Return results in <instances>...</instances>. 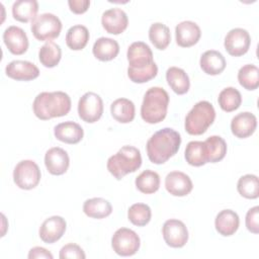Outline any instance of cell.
Listing matches in <instances>:
<instances>
[{"label":"cell","instance_id":"obj_1","mask_svg":"<svg viewBox=\"0 0 259 259\" xmlns=\"http://www.w3.org/2000/svg\"><path fill=\"white\" fill-rule=\"evenodd\" d=\"M180 144V134L173 128L164 127L148 140L146 146L148 158L154 164H163L178 152Z\"/></svg>","mask_w":259,"mask_h":259},{"label":"cell","instance_id":"obj_2","mask_svg":"<svg viewBox=\"0 0 259 259\" xmlns=\"http://www.w3.org/2000/svg\"><path fill=\"white\" fill-rule=\"evenodd\" d=\"M35 116L42 120L67 115L71 109V98L63 91L40 92L32 103Z\"/></svg>","mask_w":259,"mask_h":259},{"label":"cell","instance_id":"obj_3","mask_svg":"<svg viewBox=\"0 0 259 259\" xmlns=\"http://www.w3.org/2000/svg\"><path fill=\"white\" fill-rule=\"evenodd\" d=\"M169 95L161 87H151L145 93L141 106L142 118L148 123H158L167 114Z\"/></svg>","mask_w":259,"mask_h":259},{"label":"cell","instance_id":"obj_4","mask_svg":"<svg viewBox=\"0 0 259 259\" xmlns=\"http://www.w3.org/2000/svg\"><path fill=\"white\" fill-rule=\"evenodd\" d=\"M142 165V156L138 148L133 146H123L116 154L110 156L107 160V170L117 180L123 178L126 174L137 171Z\"/></svg>","mask_w":259,"mask_h":259},{"label":"cell","instance_id":"obj_5","mask_svg":"<svg viewBox=\"0 0 259 259\" xmlns=\"http://www.w3.org/2000/svg\"><path fill=\"white\" fill-rule=\"evenodd\" d=\"M215 118V111L212 104L201 100L194 104L185 117V131L189 135L199 136L207 131Z\"/></svg>","mask_w":259,"mask_h":259},{"label":"cell","instance_id":"obj_6","mask_svg":"<svg viewBox=\"0 0 259 259\" xmlns=\"http://www.w3.org/2000/svg\"><path fill=\"white\" fill-rule=\"evenodd\" d=\"M30 29L36 39L40 41H51L60 35L62 22L60 18L53 13H42L33 18Z\"/></svg>","mask_w":259,"mask_h":259},{"label":"cell","instance_id":"obj_7","mask_svg":"<svg viewBox=\"0 0 259 259\" xmlns=\"http://www.w3.org/2000/svg\"><path fill=\"white\" fill-rule=\"evenodd\" d=\"M13 180L16 186L29 190L34 188L40 180V170L32 160H22L18 162L13 170Z\"/></svg>","mask_w":259,"mask_h":259},{"label":"cell","instance_id":"obj_8","mask_svg":"<svg viewBox=\"0 0 259 259\" xmlns=\"http://www.w3.org/2000/svg\"><path fill=\"white\" fill-rule=\"evenodd\" d=\"M141 245L138 234L127 228H120L115 231L111 238V246L113 251L119 256L135 255Z\"/></svg>","mask_w":259,"mask_h":259},{"label":"cell","instance_id":"obj_9","mask_svg":"<svg viewBox=\"0 0 259 259\" xmlns=\"http://www.w3.org/2000/svg\"><path fill=\"white\" fill-rule=\"evenodd\" d=\"M103 113V101L101 97L94 92H86L81 96L78 102L79 117L89 123L97 121Z\"/></svg>","mask_w":259,"mask_h":259},{"label":"cell","instance_id":"obj_10","mask_svg":"<svg viewBox=\"0 0 259 259\" xmlns=\"http://www.w3.org/2000/svg\"><path fill=\"white\" fill-rule=\"evenodd\" d=\"M130 70L140 71L152 66L155 62L153 60V53L150 47L144 41L133 42L126 53Z\"/></svg>","mask_w":259,"mask_h":259},{"label":"cell","instance_id":"obj_11","mask_svg":"<svg viewBox=\"0 0 259 259\" xmlns=\"http://www.w3.org/2000/svg\"><path fill=\"white\" fill-rule=\"evenodd\" d=\"M165 243L172 248H181L188 241V231L183 222L170 219L166 221L162 228Z\"/></svg>","mask_w":259,"mask_h":259},{"label":"cell","instance_id":"obj_12","mask_svg":"<svg viewBox=\"0 0 259 259\" xmlns=\"http://www.w3.org/2000/svg\"><path fill=\"white\" fill-rule=\"evenodd\" d=\"M251 37L249 32L244 28H233L225 37V49L234 57H240L246 54L250 48Z\"/></svg>","mask_w":259,"mask_h":259},{"label":"cell","instance_id":"obj_13","mask_svg":"<svg viewBox=\"0 0 259 259\" xmlns=\"http://www.w3.org/2000/svg\"><path fill=\"white\" fill-rule=\"evenodd\" d=\"M3 40L8 51L13 55H22L28 49V38L25 31L15 25L8 26L4 30Z\"/></svg>","mask_w":259,"mask_h":259},{"label":"cell","instance_id":"obj_14","mask_svg":"<svg viewBox=\"0 0 259 259\" xmlns=\"http://www.w3.org/2000/svg\"><path fill=\"white\" fill-rule=\"evenodd\" d=\"M67 223L60 215H53L45 220L39 228V238L47 244L57 242L66 231Z\"/></svg>","mask_w":259,"mask_h":259},{"label":"cell","instance_id":"obj_15","mask_svg":"<svg viewBox=\"0 0 259 259\" xmlns=\"http://www.w3.org/2000/svg\"><path fill=\"white\" fill-rule=\"evenodd\" d=\"M127 15L120 8H110L102 13L101 24L108 33L119 34L123 32L127 27Z\"/></svg>","mask_w":259,"mask_h":259},{"label":"cell","instance_id":"obj_16","mask_svg":"<svg viewBox=\"0 0 259 259\" xmlns=\"http://www.w3.org/2000/svg\"><path fill=\"white\" fill-rule=\"evenodd\" d=\"M6 75L16 81H30L38 77V68L28 61L14 60L10 62L5 69Z\"/></svg>","mask_w":259,"mask_h":259},{"label":"cell","instance_id":"obj_17","mask_svg":"<svg viewBox=\"0 0 259 259\" xmlns=\"http://www.w3.org/2000/svg\"><path fill=\"white\" fill-rule=\"evenodd\" d=\"M45 165L51 174L62 175L66 173L69 168V155L60 147L51 148L45 155Z\"/></svg>","mask_w":259,"mask_h":259},{"label":"cell","instance_id":"obj_18","mask_svg":"<svg viewBox=\"0 0 259 259\" xmlns=\"http://www.w3.org/2000/svg\"><path fill=\"white\" fill-rule=\"evenodd\" d=\"M166 190L174 196H185L193 188L192 181L188 175L180 171H172L165 178Z\"/></svg>","mask_w":259,"mask_h":259},{"label":"cell","instance_id":"obj_19","mask_svg":"<svg viewBox=\"0 0 259 259\" xmlns=\"http://www.w3.org/2000/svg\"><path fill=\"white\" fill-rule=\"evenodd\" d=\"M201 31L199 26L190 20L178 23L175 27V38L178 46L189 48L194 46L200 38Z\"/></svg>","mask_w":259,"mask_h":259},{"label":"cell","instance_id":"obj_20","mask_svg":"<svg viewBox=\"0 0 259 259\" xmlns=\"http://www.w3.org/2000/svg\"><path fill=\"white\" fill-rule=\"evenodd\" d=\"M257 118L248 111L240 112L232 118L231 131L234 136L239 139H245L250 137L256 130Z\"/></svg>","mask_w":259,"mask_h":259},{"label":"cell","instance_id":"obj_21","mask_svg":"<svg viewBox=\"0 0 259 259\" xmlns=\"http://www.w3.org/2000/svg\"><path fill=\"white\" fill-rule=\"evenodd\" d=\"M54 135L57 140L66 144H77L84 136V131L80 124L74 121H65L54 127Z\"/></svg>","mask_w":259,"mask_h":259},{"label":"cell","instance_id":"obj_22","mask_svg":"<svg viewBox=\"0 0 259 259\" xmlns=\"http://www.w3.org/2000/svg\"><path fill=\"white\" fill-rule=\"evenodd\" d=\"M240 224L239 215L236 211L232 209H223L221 210L214 220V226L215 230L221 234L222 236L229 237L234 235Z\"/></svg>","mask_w":259,"mask_h":259},{"label":"cell","instance_id":"obj_23","mask_svg":"<svg viewBox=\"0 0 259 259\" xmlns=\"http://www.w3.org/2000/svg\"><path fill=\"white\" fill-rule=\"evenodd\" d=\"M202 71L207 75H219L226 68L225 57L218 51L208 50L204 52L199 60Z\"/></svg>","mask_w":259,"mask_h":259},{"label":"cell","instance_id":"obj_24","mask_svg":"<svg viewBox=\"0 0 259 259\" xmlns=\"http://www.w3.org/2000/svg\"><path fill=\"white\" fill-rule=\"evenodd\" d=\"M92 53L94 57L100 61H111L118 55L119 45L113 38L102 36L94 42Z\"/></svg>","mask_w":259,"mask_h":259},{"label":"cell","instance_id":"obj_25","mask_svg":"<svg viewBox=\"0 0 259 259\" xmlns=\"http://www.w3.org/2000/svg\"><path fill=\"white\" fill-rule=\"evenodd\" d=\"M166 80L168 85L176 94L182 95L189 90V77L186 72L181 68L170 67L166 71Z\"/></svg>","mask_w":259,"mask_h":259},{"label":"cell","instance_id":"obj_26","mask_svg":"<svg viewBox=\"0 0 259 259\" xmlns=\"http://www.w3.org/2000/svg\"><path fill=\"white\" fill-rule=\"evenodd\" d=\"M112 117L121 123H128L135 118L136 108L132 100L127 98H118L110 105Z\"/></svg>","mask_w":259,"mask_h":259},{"label":"cell","instance_id":"obj_27","mask_svg":"<svg viewBox=\"0 0 259 259\" xmlns=\"http://www.w3.org/2000/svg\"><path fill=\"white\" fill-rule=\"evenodd\" d=\"M84 213L92 219H103L112 212L110 202L102 197H93L83 203Z\"/></svg>","mask_w":259,"mask_h":259},{"label":"cell","instance_id":"obj_28","mask_svg":"<svg viewBox=\"0 0 259 259\" xmlns=\"http://www.w3.org/2000/svg\"><path fill=\"white\" fill-rule=\"evenodd\" d=\"M38 11V3L35 0H18L12 5L13 18L20 22L33 20Z\"/></svg>","mask_w":259,"mask_h":259},{"label":"cell","instance_id":"obj_29","mask_svg":"<svg viewBox=\"0 0 259 259\" xmlns=\"http://www.w3.org/2000/svg\"><path fill=\"white\" fill-rule=\"evenodd\" d=\"M89 40V31L86 26L76 24L71 26L66 34V44L73 51L83 50Z\"/></svg>","mask_w":259,"mask_h":259},{"label":"cell","instance_id":"obj_30","mask_svg":"<svg viewBox=\"0 0 259 259\" xmlns=\"http://www.w3.org/2000/svg\"><path fill=\"white\" fill-rule=\"evenodd\" d=\"M206 159L209 163H217L223 160L227 153V143L220 136H210L204 141Z\"/></svg>","mask_w":259,"mask_h":259},{"label":"cell","instance_id":"obj_31","mask_svg":"<svg viewBox=\"0 0 259 259\" xmlns=\"http://www.w3.org/2000/svg\"><path fill=\"white\" fill-rule=\"evenodd\" d=\"M185 160L186 162L195 167H199L207 163L206 159V149L204 142L191 141L187 144L185 148Z\"/></svg>","mask_w":259,"mask_h":259},{"label":"cell","instance_id":"obj_32","mask_svg":"<svg viewBox=\"0 0 259 259\" xmlns=\"http://www.w3.org/2000/svg\"><path fill=\"white\" fill-rule=\"evenodd\" d=\"M149 38L156 49L165 50L171 40L170 29L161 22H155L149 28Z\"/></svg>","mask_w":259,"mask_h":259},{"label":"cell","instance_id":"obj_33","mask_svg":"<svg viewBox=\"0 0 259 259\" xmlns=\"http://www.w3.org/2000/svg\"><path fill=\"white\" fill-rule=\"evenodd\" d=\"M62 57V50L54 41H47L38 51V59L46 68L56 67Z\"/></svg>","mask_w":259,"mask_h":259},{"label":"cell","instance_id":"obj_34","mask_svg":"<svg viewBox=\"0 0 259 259\" xmlns=\"http://www.w3.org/2000/svg\"><path fill=\"white\" fill-rule=\"evenodd\" d=\"M219 105L227 112L238 109L242 103V95L240 91L234 87H226L219 94Z\"/></svg>","mask_w":259,"mask_h":259},{"label":"cell","instance_id":"obj_35","mask_svg":"<svg viewBox=\"0 0 259 259\" xmlns=\"http://www.w3.org/2000/svg\"><path fill=\"white\" fill-rule=\"evenodd\" d=\"M135 183L137 188L141 192L145 194H151L156 192L159 189L160 176L155 171L145 170L136 178Z\"/></svg>","mask_w":259,"mask_h":259},{"label":"cell","instance_id":"obj_36","mask_svg":"<svg viewBox=\"0 0 259 259\" xmlns=\"http://www.w3.org/2000/svg\"><path fill=\"white\" fill-rule=\"evenodd\" d=\"M238 81L247 90H255L259 86V69L253 64H247L240 68Z\"/></svg>","mask_w":259,"mask_h":259},{"label":"cell","instance_id":"obj_37","mask_svg":"<svg viewBox=\"0 0 259 259\" xmlns=\"http://www.w3.org/2000/svg\"><path fill=\"white\" fill-rule=\"evenodd\" d=\"M238 192L245 198L255 199L259 195V181L258 177L253 174H246L238 180Z\"/></svg>","mask_w":259,"mask_h":259},{"label":"cell","instance_id":"obj_38","mask_svg":"<svg viewBox=\"0 0 259 259\" xmlns=\"http://www.w3.org/2000/svg\"><path fill=\"white\" fill-rule=\"evenodd\" d=\"M152 217L151 208L146 203H134L127 210L128 221L138 227L146 226Z\"/></svg>","mask_w":259,"mask_h":259},{"label":"cell","instance_id":"obj_39","mask_svg":"<svg viewBox=\"0 0 259 259\" xmlns=\"http://www.w3.org/2000/svg\"><path fill=\"white\" fill-rule=\"evenodd\" d=\"M158 73V67L156 63H154L152 66L145 70H140V71H134L127 69V76L131 79V81L135 83H145L156 77Z\"/></svg>","mask_w":259,"mask_h":259},{"label":"cell","instance_id":"obj_40","mask_svg":"<svg viewBox=\"0 0 259 259\" xmlns=\"http://www.w3.org/2000/svg\"><path fill=\"white\" fill-rule=\"evenodd\" d=\"M86 257L84 251L80 246L77 244H67L60 250V258L61 259H68V258H75V259H84Z\"/></svg>","mask_w":259,"mask_h":259},{"label":"cell","instance_id":"obj_41","mask_svg":"<svg viewBox=\"0 0 259 259\" xmlns=\"http://www.w3.org/2000/svg\"><path fill=\"white\" fill-rule=\"evenodd\" d=\"M258 217H259V206L258 205L250 208L247 211V214H246V227H247L248 231H250L253 234H258L259 233Z\"/></svg>","mask_w":259,"mask_h":259},{"label":"cell","instance_id":"obj_42","mask_svg":"<svg viewBox=\"0 0 259 259\" xmlns=\"http://www.w3.org/2000/svg\"><path fill=\"white\" fill-rule=\"evenodd\" d=\"M68 5L72 12L76 14H82L87 11L90 5L89 0H69Z\"/></svg>","mask_w":259,"mask_h":259},{"label":"cell","instance_id":"obj_43","mask_svg":"<svg viewBox=\"0 0 259 259\" xmlns=\"http://www.w3.org/2000/svg\"><path fill=\"white\" fill-rule=\"evenodd\" d=\"M28 258L29 259H39V258L53 259L54 256L51 252H49L47 249H45L42 247H33L29 250Z\"/></svg>","mask_w":259,"mask_h":259}]
</instances>
